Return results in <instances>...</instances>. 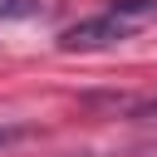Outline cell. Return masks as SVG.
<instances>
[{
    "instance_id": "7a4b0ae2",
    "label": "cell",
    "mask_w": 157,
    "mask_h": 157,
    "mask_svg": "<svg viewBox=\"0 0 157 157\" xmlns=\"http://www.w3.org/2000/svg\"><path fill=\"white\" fill-rule=\"evenodd\" d=\"M88 103H108L113 113H123V118H157V93H142V98H88Z\"/></svg>"
},
{
    "instance_id": "277c9868",
    "label": "cell",
    "mask_w": 157,
    "mask_h": 157,
    "mask_svg": "<svg viewBox=\"0 0 157 157\" xmlns=\"http://www.w3.org/2000/svg\"><path fill=\"white\" fill-rule=\"evenodd\" d=\"M15 137H25V128H0V147H5V142H15Z\"/></svg>"
},
{
    "instance_id": "6da1fadb",
    "label": "cell",
    "mask_w": 157,
    "mask_h": 157,
    "mask_svg": "<svg viewBox=\"0 0 157 157\" xmlns=\"http://www.w3.org/2000/svg\"><path fill=\"white\" fill-rule=\"evenodd\" d=\"M147 20H157V0H113L103 15H93V20H78L74 29H64L59 34V49H108V44H118V39H128L137 25H147Z\"/></svg>"
},
{
    "instance_id": "3957f363",
    "label": "cell",
    "mask_w": 157,
    "mask_h": 157,
    "mask_svg": "<svg viewBox=\"0 0 157 157\" xmlns=\"http://www.w3.org/2000/svg\"><path fill=\"white\" fill-rule=\"evenodd\" d=\"M34 10H39V0H0V15H10V20L34 15Z\"/></svg>"
}]
</instances>
